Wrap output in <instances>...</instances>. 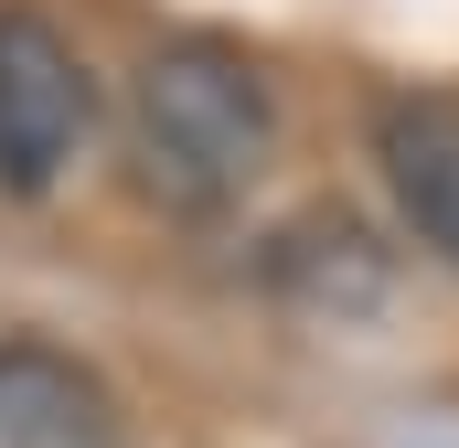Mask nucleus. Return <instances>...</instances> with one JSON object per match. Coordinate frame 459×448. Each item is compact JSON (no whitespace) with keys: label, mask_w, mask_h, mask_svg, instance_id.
<instances>
[{"label":"nucleus","mask_w":459,"mask_h":448,"mask_svg":"<svg viewBox=\"0 0 459 448\" xmlns=\"http://www.w3.org/2000/svg\"><path fill=\"white\" fill-rule=\"evenodd\" d=\"M374 160H385V193H395L406 235L438 267H459V97H438V86L385 97L374 108Z\"/></svg>","instance_id":"3"},{"label":"nucleus","mask_w":459,"mask_h":448,"mask_svg":"<svg viewBox=\"0 0 459 448\" xmlns=\"http://www.w3.org/2000/svg\"><path fill=\"white\" fill-rule=\"evenodd\" d=\"M267 150H278V108H267V75L235 43L193 32V43H160L139 65V86H128V160H139V182L171 214L235 203L267 171Z\"/></svg>","instance_id":"1"},{"label":"nucleus","mask_w":459,"mask_h":448,"mask_svg":"<svg viewBox=\"0 0 459 448\" xmlns=\"http://www.w3.org/2000/svg\"><path fill=\"white\" fill-rule=\"evenodd\" d=\"M0 448H128L117 395L43 332L0 341Z\"/></svg>","instance_id":"4"},{"label":"nucleus","mask_w":459,"mask_h":448,"mask_svg":"<svg viewBox=\"0 0 459 448\" xmlns=\"http://www.w3.org/2000/svg\"><path fill=\"white\" fill-rule=\"evenodd\" d=\"M278 278L310 289L321 310H342V299L363 310V299H374V246H363V224H352V214H310V224H289Z\"/></svg>","instance_id":"5"},{"label":"nucleus","mask_w":459,"mask_h":448,"mask_svg":"<svg viewBox=\"0 0 459 448\" xmlns=\"http://www.w3.org/2000/svg\"><path fill=\"white\" fill-rule=\"evenodd\" d=\"M97 128V75L43 11H0V193H54Z\"/></svg>","instance_id":"2"}]
</instances>
